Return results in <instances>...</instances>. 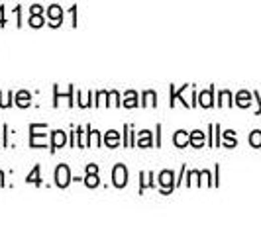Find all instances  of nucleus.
I'll list each match as a JSON object with an SVG mask.
<instances>
[{
	"instance_id": "3",
	"label": "nucleus",
	"mask_w": 261,
	"mask_h": 235,
	"mask_svg": "<svg viewBox=\"0 0 261 235\" xmlns=\"http://www.w3.org/2000/svg\"><path fill=\"white\" fill-rule=\"evenodd\" d=\"M63 143H65V134H63V132H55V134H53V149L61 147Z\"/></svg>"
},
{
	"instance_id": "7",
	"label": "nucleus",
	"mask_w": 261,
	"mask_h": 235,
	"mask_svg": "<svg viewBox=\"0 0 261 235\" xmlns=\"http://www.w3.org/2000/svg\"><path fill=\"white\" fill-rule=\"evenodd\" d=\"M191 141H193V145H201L202 141H204V136H202L201 132H193V136H191Z\"/></svg>"
},
{
	"instance_id": "1",
	"label": "nucleus",
	"mask_w": 261,
	"mask_h": 235,
	"mask_svg": "<svg viewBox=\"0 0 261 235\" xmlns=\"http://www.w3.org/2000/svg\"><path fill=\"white\" fill-rule=\"evenodd\" d=\"M69 180H71L69 167H67V165H59V167H57V171H55V182H57V186L65 188V186L69 184Z\"/></svg>"
},
{
	"instance_id": "10",
	"label": "nucleus",
	"mask_w": 261,
	"mask_h": 235,
	"mask_svg": "<svg viewBox=\"0 0 261 235\" xmlns=\"http://www.w3.org/2000/svg\"><path fill=\"white\" fill-rule=\"evenodd\" d=\"M28 92H20L18 94V106H28Z\"/></svg>"
},
{
	"instance_id": "6",
	"label": "nucleus",
	"mask_w": 261,
	"mask_h": 235,
	"mask_svg": "<svg viewBox=\"0 0 261 235\" xmlns=\"http://www.w3.org/2000/svg\"><path fill=\"white\" fill-rule=\"evenodd\" d=\"M171 180H173V175H171L169 171H165V173H161L159 182H161V184H163V186H169V184H171Z\"/></svg>"
},
{
	"instance_id": "4",
	"label": "nucleus",
	"mask_w": 261,
	"mask_h": 235,
	"mask_svg": "<svg viewBox=\"0 0 261 235\" xmlns=\"http://www.w3.org/2000/svg\"><path fill=\"white\" fill-rule=\"evenodd\" d=\"M187 141H189V136H187L185 132H177V136H175V145H177V147H183V145H187Z\"/></svg>"
},
{
	"instance_id": "14",
	"label": "nucleus",
	"mask_w": 261,
	"mask_h": 235,
	"mask_svg": "<svg viewBox=\"0 0 261 235\" xmlns=\"http://www.w3.org/2000/svg\"><path fill=\"white\" fill-rule=\"evenodd\" d=\"M251 143H253V145H261V134L259 132H255V134L251 136Z\"/></svg>"
},
{
	"instance_id": "12",
	"label": "nucleus",
	"mask_w": 261,
	"mask_h": 235,
	"mask_svg": "<svg viewBox=\"0 0 261 235\" xmlns=\"http://www.w3.org/2000/svg\"><path fill=\"white\" fill-rule=\"evenodd\" d=\"M86 184H89V186H99V178L95 175H89L86 176Z\"/></svg>"
},
{
	"instance_id": "13",
	"label": "nucleus",
	"mask_w": 261,
	"mask_h": 235,
	"mask_svg": "<svg viewBox=\"0 0 261 235\" xmlns=\"http://www.w3.org/2000/svg\"><path fill=\"white\" fill-rule=\"evenodd\" d=\"M201 104H204V106H210L212 102H210V92H204L201 96Z\"/></svg>"
},
{
	"instance_id": "8",
	"label": "nucleus",
	"mask_w": 261,
	"mask_h": 235,
	"mask_svg": "<svg viewBox=\"0 0 261 235\" xmlns=\"http://www.w3.org/2000/svg\"><path fill=\"white\" fill-rule=\"evenodd\" d=\"M49 16L57 22V20L61 18V8L59 6H51V8H49Z\"/></svg>"
},
{
	"instance_id": "11",
	"label": "nucleus",
	"mask_w": 261,
	"mask_h": 235,
	"mask_svg": "<svg viewBox=\"0 0 261 235\" xmlns=\"http://www.w3.org/2000/svg\"><path fill=\"white\" fill-rule=\"evenodd\" d=\"M30 24H32V26H34V28H40V26H43V18H41V16H38V14H36V16H34V18L30 20Z\"/></svg>"
},
{
	"instance_id": "5",
	"label": "nucleus",
	"mask_w": 261,
	"mask_h": 235,
	"mask_svg": "<svg viewBox=\"0 0 261 235\" xmlns=\"http://www.w3.org/2000/svg\"><path fill=\"white\" fill-rule=\"evenodd\" d=\"M106 145H110V147L118 145V134H116V132H108V136H106Z\"/></svg>"
},
{
	"instance_id": "9",
	"label": "nucleus",
	"mask_w": 261,
	"mask_h": 235,
	"mask_svg": "<svg viewBox=\"0 0 261 235\" xmlns=\"http://www.w3.org/2000/svg\"><path fill=\"white\" fill-rule=\"evenodd\" d=\"M38 173H40V169L36 167V169H34V173L28 176V182H36V184H40V176H38Z\"/></svg>"
},
{
	"instance_id": "2",
	"label": "nucleus",
	"mask_w": 261,
	"mask_h": 235,
	"mask_svg": "<svg viewBox=\"0 0 261 235\" xmlns=\"http://www.w3.org/2000/svg\"><path fill=\"white\" fill-rule=\"evenodd\" d=\"M112 178H114V184H116L118 188L126 186V182H128V173H126L124 165H116V167H114V175H112Z\"/></svg>"
}]
</instances>
